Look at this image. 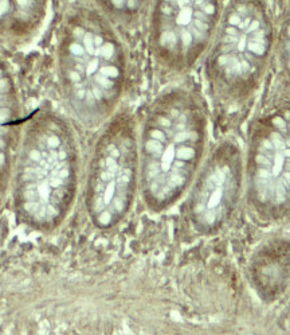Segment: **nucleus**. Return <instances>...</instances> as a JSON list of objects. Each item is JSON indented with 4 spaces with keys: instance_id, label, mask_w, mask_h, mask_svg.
Returning <instances> with one entry per match:
<instances>
[{
    "instance_id": "obj_5",
    "label": "nucleus",
    "mask_w": 290,
    "mask_h": 335,
    "mask_svg": "<svg viewBox=\"0 0 290 335\" xmlns=\"http://www.w3.org/2000/svg\"><path fill=\"white\" fill-rule=\"evenodd\" d=\"M140 190L137 125L128 113L104 124L93 147L85 183V207L97 229L117 226Z\"/></svg>"
},
{
    "instance_id": "obj_2",
    "label": "nucleus",
    "mask_w": 290,
    "mask_h": 335,
    "mask_svg": "<svg viewBox=\"0 0 290 335\" xmlns=\"http://www.w3.org/2000/svg\"><path fill=\"white\" fill-rule=\"evenodd\" d=\"M61 94L74 117L89 128L116 115L128 78L126 50L113 24L90 5H75L56 37Z\"/></svg>"
},
{
    "instance_id": "obj_4",
    "label": "nucleus",
    "mask_w": 290,
    "mask_h": 335,
    "mask_svg": "<svg viewBox=\"0 0 290 335\" xmlns=\"http://www.w3.org/2000/svg\"><path fill=\"white\" fill-rule=\"evenodd\" d=\"M271 28L265 0H227L204 55V76L212 97L226 110L253 100L265 74Z\"/></svg>"
},
{
    "instance_id": "obj_7",
    "label": "nucleus",
    "mask_w": 290,
    "mask_h": 335,
    "mask_svg": "<svg viewBox=\"0 0 290 335\" xmlns=\"http://www.w3.org/2000/svg\"><path fill=\"white\" fill-rule=\"evenodd\" d=\"M243 170L251 214L271 220L290 207V109L250 122Z\"/></svg>"
},
{
    "instance_id": "obj_3",
    "label": "nucleus",
    "mask_w": 290,
    "mask_h": 335,
    "mask_svg": "<svg viewBox=\"0 0 290 335\" xmlns=\"http://www.w3.org/2000/svg\"><path fill=\"white\" fill-rule=\"evenodd\" d=\"M79 183V149L70 122L51 109L28 121L16 181L18 206L28 225L56 229L70 213Z\"/></svg>"
},
{
    "instance_id": "obj_11",
    "label": "nucleus",
    "mask_w": 290,
    "mask_h": 335,
    "mask_svg": "<svg viewBox=\"0 0 290 335\" xmlns=\"http://www.w3.org/2000/svg\"><path fill=\"white\" fill-rule=\"evenodd\" d=\"M12 83L10 78L0 69V168L5 163V151L8 147V133L16 124L14 120V98Z\"/></svg>"
},
{
    "instance_id": "obj_9",
    "label": "nucleus",
    "mask_w": 290,
    "mask_h": 335,
    "mask_svg": "<svg viewBox=\"0 0 290 335\" xmlns=\"http://www.w3.org/2000/svg\"><path fill=\"white\" fill-rule=\"evenodd\" d=\"M50 0H0V20L18 37L39 32L49 12Z\"/></svg>"
},
{
    "instance_id": "obj_10",
    "label": "nucleus",
    "mask_w": 290,
    "mask_h": 335,
    "mask_svg": "<svg viewBox=\"0 0 290 335\" xmlns=\"http://www.w3.org/2000/svg\"><path fill=\"white\" fill-rule=\"evenodd\" d=\"M94 7L101 11L113 24L132 27L146 15L149 0H93Z\"/></svg>"
},
{
    "instance_id": "obj_1",
    "label": "nucleus",
    "mask_w": 290,
    "mask_h": 335,
    "mask_svg": "<svg viewBox=\"0 0 290 335\" xmlns=\"http://www.w3.org/2000/svg\"><path fill=\"white\" fill-rule=\"evenodd\" d=\"M207 140V106L195 89L172 86L149 102L137 127L139 191L146 207L164 211L188 191Z\"/></svg>"
},
{
    "instance_id": "obj_6",
    "label": "nucleus",
    "mask_w": 290,
    "mask_h": 335,
    "mask_svg": "<svg viewBox=\"0 0 290 335\" xmlns=\"http://www.w3.org/2000/svg\"><path fill=\"white\" fill-rule=\"evenodd\" d=\"M227 0H149L148 43L169 73L191 70L206 55Z\"/></svg>"
},
{
    "instance_id": "obj_8",
    "label": "nucleus",
    "mask_w": 290,
    "mask_h": 335,
    "mask_svg": "<svg viewBox=\"0 0 290 335\" xmlns=\"http://www.w3.org/2000/svg\"><path fill=\"white\" fill-rule=\"evenodd\" d=\"M243 193V151L234 140L224 139L204 158L188 188L190 225L202 236L219 233L237 213Z\"/></svg>"
}]
</instances>
